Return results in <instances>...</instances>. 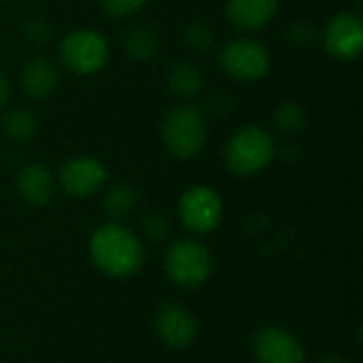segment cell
<instances>
[{"label":"cell","instance_id":"obj_1","mask_svg":"<svg viewBox=\"0 0 363 363\" xmlns=\"http://www.w3.org/2000/svg\"><path fill=\"white\" fill-rule=\"evenodd\" d=\"M89 253L94 264L104 274L115 279L132 277L145 264L143 240L117 221L104 223L94 232L89 240Z\"/></svg>","mask_w":363,"mask_h":363},{"label":"cell","instance_id":"obj_2","mask_svg":"<svg viewBox=\"0 0 363 363\" xmlns=\"http://www.w3.org/2000/svg\"><path fill=\"white\" fill-rule=\"evenodd\" d=\"M277 155L274 136L262 125L238 128L223 147V160L232 174L253 177L270 166Z\"/></svg>","mask_w":363,"mask_h":363},{"label":"cell","instance_id":"obj_3","mask_svg":"<svg viewBox=\"0 0 363 363\" xmlns=\"http://www.w3.org/2000/svg\"><path fill=\"white\" fill-rule=\"evenodd\" d=\"M162 143L177 160L196 157L206 143V115L194 104L172 106L162 121Z\"/></svg>","mask_w":363,"mask_h":363},{"label":"cell","instance_id":"obj_4","mask_svg":"<svg viewBox=\"0 0 363 363\" xmlns=\"http://www.w3.org/2000/svg\"><path fill=\"white\" fill-rule=\"evenodd\" d=\"M164 268L168 279L181 289H198L202 287L213 270L211 251L194 238L174 240L164 257Z\"/></svg>","mask_w":363,"mask_h":363},{"label":"cell","instance_id":"obj_5","mask_svg":"<svg viewBox=\"0 0 363 363\" xmlns=\"http://www.w3.org/2000/svg\"><path fill=\"white\" fill-rule=\"evenodd\" d=\"M60 57L70 72L87 77L104 68V64L108 62V45L100 32L77 28L62 38Z\"/></svg>","mask_w":363,"mask_h":363},{"label":"cell","instance_id":"obj_6","mask_svg":"<svg viewBox=\"0 0 363 363\" xmlns=\"http://www.w3.org/2000/svg\"><path fill=\"white\" fill-rule=\"evenodd\" d=\"M219 66L238 81H259L270 70V53L259 40L240 36L221 47Z\"/></svg>","mask_w":363,"mask_h":363},{"label":"cell","instance_id":"obj_7","mask_svg":"<svg viewBox=\"0 0 363 363\" xmlns=\"http://www.w3.org/2000/svg\"><path fill=\"white\" fill-rule=\"evenodd\" d=\"M223 215L221 198L215 189L206 185H196L187 189L179 200V219L194 234L213 232Z\"/></svg>","mask_w":363,"mask_h":363},{"label":"cell","instance_id":"obj_8","mask_svg":"<svg viewBox=\"0 0 363 363\" xmlns=\"http://www.w3.org/2000/svg\"><path fill=\"white\" fill-rule=\"evenodd\" d=\"M323 45L325 51L340 60V62H351L362 55L363 49V19L359 13L353 11H342L334 15L323 34Z\"/></svg>","mask_w":363,"mask_h":363},{"label":"cell","instance_id":"obj_9","mask_svg":"<svg viewBox=\"0 0 363 363\" xmlns=\"http://www.w3.org/2000/svg\"><path fill=\"white\" fill-rule=\"evenodd\" d=\"M255 363H304L306 351L302 342L281 325H266L257 330L251 342Z\"/></svg>","mask_w":363,"mask_h":363},{"label":"cell","instance_id":"obj_10","mask_svg":"<svg viewBox=\"0 0 363 363\" xmlns=\"http://www.w3.org/2000/svg\"><path fill=\"white\" fill-rule=\"evenodd\" d=\"M106 179H108L106 166L100 160L87 155H74L66 160L57 174L60 187L72 198H87L100 191Z\"/></svg>","mask_w":363,"mask_h":363},{"label":"cell","instance_id":"obj_11","mask_svg":"<svg viewBox=\"0 0 363 363\" xmlns=\"http://www.w3.org/2000/svg\"><path fill=\"white\" fill-rule=\"evenodd\" d=\"M153 325H155L157 338L168 349H174V351L187 349L196 340V334H198V323H196L194 313L177 302L162 304L155 311Z\"/></svg>","mask_w":363,"mask_h":363},{"label":"cell","instance_id":"obj_12","mask_svg":"<svg viewBox=\"0 0 363 363\" xmlns=\"http://www.w3.org/2000/svg\"><path fill=\"white\" fill-rule=\"evenodd\" d=\"M279 11V0H228L225 19L240 32L266 28Z\"/></svg>","mask_w":363,"mask_h":363},{"label":"cell","instance_id":"obj_13","mask_svg":"<svg viewBox=\"0 0 363 363\" xmlns=\"http://www.w3.org/2000/svg\"><path fill=\"white\" fill-rule=\"evenodd\" d=\"M15 189H17V196L26 204L38 208L51 202L53 191H55V179L47 166L32 162L19 168L17 179H15Z\"/></svg>","mask_w":363,"mask_h":363},{"label":"cell","instance_id":"obj_14","mask_svg":"<svg viewBox=\"0 0 363 363\" xmlns=\"http://www.w3.org/2000/svg\"><path fill=\"white\" fill-rule=\"evenodd\" d=\"M57 79H60L57 66L49 57L36 55L23 64V68L19 72V87L30 100L43 102L55 91Z\"/></svg>","mask_w":363,"mask_h":363},{"label":"cell","instance_id":"obj_15","mask_svg":"<svg viewBox=\"0 0 363 363\" xmlns=\"http://www.w3.org/2000/svg\"><path fill=\"white\" fill-rule=\"evenodd\" d=\"M164 83L168 91L181 100H191L204 89V77L198 66L187 60L170 62L164 72Z\"/></svg>","mask_w":363,"mask_h":363},{"label":"cell","instance_id":"obj_16","mask_svg":"<svg viewBox=\"0 0 363 363\" xmlns=\"http://www.w3.org/2000/svg\"><path fill=\"white\" fill-rule=\"evenodd\" d=\"M123 51L134 62H149L157 55L160 49V36L157 32L147 23H132L121 38Z\"/></svg>","mask_w":363,"mask_h":363},{"label":"cell","instance_id":"obj_17","mask_svg":"<svg viewBox=\"0 0 363 363\" xmlns=\"http://www.w3.org/2000/svg\"><path fill=\"white\" fill-rule=\"evenodd\" d=\"M36 130H38L36 117L32 115V111L23 106H13L0 115V132L11 143L17 145L30 143L36 136Z\"/></svg>","mask_w":363,"mask_h":363},{"label":"cell","instance_id":"obj_18","mask_svg":"<svg viewBox=\"0 0 363 363\" xmlns=\"http://www.w3.org/2000/svg\"><path fill=\"white\" fill-rule=\"evenodd\" d=\"M272 125L281 138H298L308 128V113L300 102H283L272 115Z\"/></svg>","mask_w":363,"mask_h":363},{"label":"cell","instance_id":"obj_19","mask_svg":"<svg viewBox=\"0 0 363 363\" xmlns=\"http://www.w3.org/2000/svg\"><path fill=\"white\" fill-rule=\"evenodd\" d=\"M140 204V194L125 183L113 185L104 198H102V208L111 219H123L128 215H132Z\"/></svg>","mask_w":363,"mask_h":363},{"label":"cell","instance_id":"obj_20","mask_svg":"<svg viewBox=\"0 0 363 363\" xmlns=\"http://www.w3.org/2000/svg\"><path fill=\"white\" fill-rule=\"evenodd\" d=\"M181 40L191 53L204 55V53L213 51V47H215V32L204 21H191L183 28Z\"/></svg>","mask_w":363,"mask_h":363},{"label":"cell","instance_id":"obj_21","mask_svg":"<svg viewBox=\"0 0 363 363\" xmlns=\"http://www.w3.org/2000/svg\"><path fill=\"white\" fill-rule=\"evenodd\" d=\"M19 34H21V38H23L28 45L38 47V49L47 47V45L55 38L53 26H51L45 17H40V15H30V17H26V19L19 23Z\"/></svg>","mask_w":363,"mask_h":363},{"label":"cell","instance_id":"obj_22","mask_svg":"<svg viewBox=\"0 0 363 363\" xmlns=\"http://www.w3.org/2000/svg\"><path fill=\"white\" fill-rule=\"evenodd\" d=\"M172 223L164 213H149L140 221V232L149 242H164L170 236Z\"/></svg>","mask_w":363,"mask_h":363},{"label":"cell","instance_id":"obj_23","mask_svg":"<svg viewBox=\"0 0 363 363\" xmlns=\"http://www.w3.org/2000/svg\"><path fill=\"white\" fill-rule=\"evenodd\" d=\"M98 2L102 11L111 17H130L147 4V0H98Z\"/></svg>","mask_w":363,"mask_h":363},{"label":"cell","instance_id":"obj_24","mask_svg":"<svg viewBox=\"0 0 363 363\" xmlns=\"http://www.w3.org/2000/svg\"><path fill=\"white\" fill-rule=\"evenodd\" d=\"M315 38H317V30L313 26H308V23H296V26H291L287 30V40L294 47H300V49L313 45Z\"/></svg>","mask_w":363,"mask_h":363},{"label":"cell","instance_id":"obj_25","mask_svg":"<svg viewBox=\"0 0 363 363\" xmlns=\"http://www.w3.org/2000/svg\"><path fill=\"white\" fill-rule=\"evenodd\" d=\"M234 102L230 94H213L206 100V111L211 113V117H223L232 111Z\"/></svg>","mask_w":363,"mask_h":363},{"label":"cell","instance_id":"obj_26","mask_svg":"<svg viewBox=\"0 0 363 363\" xmlns=\"http://www.w3.org/2000/svg\"><path fill=\"white\" fill-rule=\"evenodd\" d=\"M9 96H11L9 79L0 72V111H4V106H6V102H9Z\"/></svg>","mask_w":363,"mask_h":363},{"label":"cell","instance_id":"obj_27","mask_svg":"<svg viewBox=\"0 0 363 363\" xmlns=\"http://www.w3.org/2000/svg\"><path fill=\"white\" fill-rule=\"evenodd\" d=\"M319 363H351L347 357H342V355H336V353H332V355H323Z\"/></svg>","mask_w":363,"mask_h":363},{"label":"cell","instance_id":"obj_28","mask_svg":"<svg viewBox=\"0 0 363 363\" xmlns=\"http://www.w3.org/2000/svg\"><path fill=\"white\" fill-rule=\"evenodd\" d=\"M2 2H6V0H0V4H2Z\"/></svg>","mask_w":363,"mask_h":363}]
</instances>
